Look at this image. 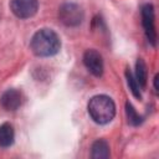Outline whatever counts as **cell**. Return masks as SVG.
Returning a JSON list of instances; mask_svg holds the SVG:
<instances>
[{
  "label": "cell",
  "instance_id": "7",
  "mask_svg": "<svg viewBox=\"0 0 159 159\" xmlns=\"http://www.w3.org/2000/svg\"><path fill=\"white\" fill-rule=\"evenodd\" d=\"M22 103V94L20 91L11 88L2 93L0 104L5 111H16Z\"/></svg>",
  "mask_w": 159,
  "mask_h": 159
},
{
  "label": "cell",
  "instance_id": "11",
  "mask_svg": "<svg viewBox=\"0 0 159 159\" xmlns=\"http://www.w3.org/2000/svg\"><path fill=\"white\" fill-rule=\"evenodd\" d=\"M125 114H127V119H128V123L130 125H139L142 122H143V118L137 113V111L134 109V107L132 106L130 102H125Z\"/></svg>",
  "mask_w": 159,
  "mask_h": 159
},
{
  "label": "cell",
  "instance_id": "12",
  "mask_svg": "<svg viewBox=\"0 0 159 159\" xmlns=\"http://www.w3.org/2000/svg\"><path fill=\"white\" fill-rule=\"evenodd\" d=\"M125 78H127V83H128V86H129V89H130L132 94H133L135 98L142 99L140 86L138 84V82H137V80H135V77H134V75H133L129 70L125 71Z\"/></svg>",
  "mask_w": 159,
  "mask_h": 159
},
{
  "label": "cell",
  "instance_id": "6",
  "mask_svg": "<svg viewBox=\"0 0 159 159\" xmlns=\"http://www.w3.org/2000/svg\"><path fill=\"white\" fill-rule=\"evenodd\" d=\"M83 63L86 66V68L96 77H101L103 75V70H104V65H103V58L102 55L91 48L87 50L83 53Z\"/></svg>",
  "mask_w": 159,
  "mask_h": 159
},
{
  "label": "cell",
  "instance_id": "4",
  "mask_svg": "<svg viewBox=\"0 0 159 159\" xmlns=\"http://www.w3.org/2000/svg\"><path fill=\"white\" fill-rule=\"evenodd\" d=\"M142 25L144 34L152 46L157 45V30H155V14L152 4H145L142 7Z\"/></svg>",
  "mask_w": 159,
  "mask_h": 159
},
{
  "label": "cell",
  "instance_id": "8",
  "mask_svg": "<svg viewBox=\"0 0 159 159\" xmlns=\"http://www.w3.org/2000/svg\"><path fill=\"white\" fill-rule=\"evenodd\" d=\"M15 139V132L14 127L10 123H2L0 125V147L1 148H9L14 144Z\"/></svg>",
  "mask_w": 159,
  "mask_h": 159
},
{
  "label": "cell",
  "instance_id": "13",
  "mask_svg": "<svg viewBox=\"0 0 159 159\" xmlns=\"http://www.w3.org/2000/svg\"><path fill=\"white\" fill-rule=\"evenodd\" d=\"M154 91L158 92V75H155L154 77Z\"/></svg>",
  "mask_w": 159,
  "mask_h": 159
},
{
  "label": "cell",
  "instance_id": "1",
  "mask_svg": "<svg viewBox=\"0 0 159 159\" xmlns=\"http://www.w3.org/2000/svg\"><path fill=\"white\" fill-rule=\"evenodd\" d=\"M30 48L37 57H51L60 51L61 40L53 30L40 29L34 34L31 39Z\"/></svg>",
  "mask_w": 159,
  "mask_h": 159
},
{
  "label": "cell",
  "instance_id": "3",
  "mask_svg": "<svg viewBox=\"0 0 159 159\" xmlns=\"http://www.w3.org/2000/svg\"><path fill=\"white\" fill-rule=\"evenodd\" d=\"M58 17L61 22L68 27L78 26L84 17L83 9L76 2H65L58 9Z\"/></svg>",
  "mask_w": 159,
  "mask_h": 159
},
{
  "label": "cell",
  "instance_id": "10",
  "mask_svg": "<svg viewBox=\"0 0 159 159\" xmlns=\"http://www.w3.org/2000/svg\"><path fill=\"white\" fill-rule=\"evenodd\" d=\"M147 76H148V71H147V65L143 61V58H138L137 63H135V80L138 82V84L140 86V88H144L147 84Z\"/></svg>",
  "mask_w": 159,
  "mask_h": 159
},
{
  "label": "cell",
  "instance_id": "9",
  "mask_svg": "<svg viewBox=\"0 0 159 159\" xmlns=\"http://www.w3.org/2000/svg\"><path fill=\"white\" fill-rule=\"evenodd\" d=\"M91 157L93 159H106L109 158V145L104 139H98L92 144Z\"/></svg>",
  "mask_w": 159,
  "mask_h": 159
},
{
  "label": "cell",
  "instance_id": "5",
  "mask_svg": "<svg viewBox=\"0 0 159 159\" xmlns=\"http://www.w3.org/2000/svg\"><path fill=\"white\" fill-rule=\"evenodd\" d=\"M10 10L19 19H30L36 15L39 10V1L37 0H11Z\"/></svg>",
  "mask_w": 159,
  "mask_h": 159
},
{
  "label": "cell",
  "instance_id": "2",
  "mask_svg": "<svg viewBox=\"0 0 159 159\" xmlns=\"http://www.w3.org/2000/svg\"><path fill=\"white\" fill-rule=\"evenodd\" d=\"M88 113L97 124H107L116 116V104L113 99L106 94H97L88 102Z\"/></svg>",
  "mask_w": 159,
  "mask_h": 159
}]
</instances>
